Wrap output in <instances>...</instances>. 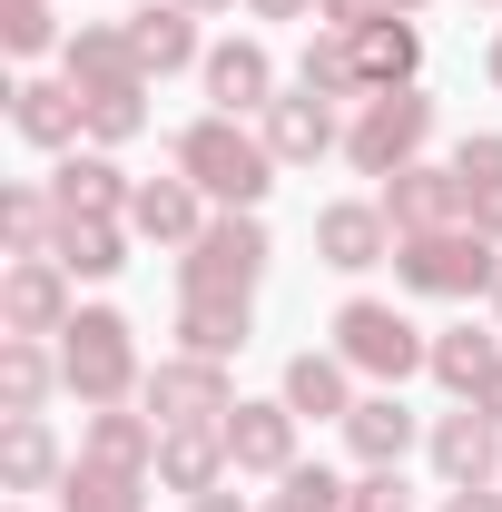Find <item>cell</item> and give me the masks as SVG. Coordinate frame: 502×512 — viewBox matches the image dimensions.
Returning <instances> with one entry per match:
<instances>
[{
	"mask_svg": "<svg viewBox=\"0 0 502 512\" xmlns=\"http://www.w3.org/2000/svg\"><path fill=\"white\" fill-rule=\"evenodd\" d=\"M188 10H197V20H207V10H237V0H188Z\"/></svg>",
	"mask_w": 502,
	"mask_h": 512,
	"instance_id": "43",
	"label": "cell"
},
{
	"mask_svg": "<svg viewBox=\"0 0 502 512\" xmlns=\"http://www.w3.org/2000/svg\"><path fill=\"white\" fill-rule=\"evenodd\" d=\"M296 424H306V414H296L286 394H256V404L237 394V414H227V463L286 483V473H296Z\"/></svg>",
	"mask_w": 502,
	"mask_h": 512,
	"instance_id": "9",
	"label": "cell"
},
{
	"mask_svg": "<svg viewBox=\"0 0 502 512\" xmlns=\"http://www.w3.org/2000/svg\"><path fill=\"white\" fill-rule=\"evenodd\" d=\"M128 50H138L148 79L197 69V60H207V50H197V10H188V0H148V10H128Z\"/></svg>",
	"mask_w": 502,
	"mask_h": 512,
	"instance_id": "21",
	"label": "cell"
},
{
	"mask_svg": "<svg viewBox=\"0 0 502 512\" xmlns=\"http://www.w3.org/2000/svg\"><path fill=\"white\" fill-rule=\"evenodd\" d=\"M79 109H89V148H128L148 128V89H79Z\"/></svg>",
	"mask_w": 502,
	"mask_h": 512,
	"instance_id": "34",
	"label": "cell"
},
{
	"mask_svg": "<svg viewBox=\"0 0 502 512\" xmlns=\"http://www.w3.org/2000/svg\"><path fill=\"white\" fill-rule=\"evenodd\" d=\"M69 266L60 256H10L0 266V335H69Z\"/></svg>",
	"mask_w": 502,
	"mask_h": 512,
	"instance_id": "7",
	"label": "cell"
},
{
	"mask_svg": "<svg viewBox=\"0 0 502 512\" xmlns=\"http://www.w3.org/2000/svg\"><path fill=\"white\" fill-rule=\"evenodd\" d=\"M335 355L365 384H404V375L434 365V335L404 316V306H384V296H345V306H335Z\"/></svg>",
	"mask_w": 502,
	"mask_h": 512,
	"instance_id": "5",
	"label": "cell"
},
{
	"mask_svg": "<svg viewBox=\"0 0 502 512\" xmlns=\"http://www.w3.org/2000/svg\"><path fill=\"white\" fill-rule=\"evenodd\" d=\"M256 20H315V0H247Z\"/></svg>",
	"mask_w": 502,
	"mask_h": 512,
	"instance_id": "39",
	"label": "cell"
},
{
	"mask_svg": "<svg viewBox=\"0 0 502 512\" xmlns=\"http://www.w3.org/2000/svg\"><path fill=\"white\" fill-rule=\"evenodd\" d=\"M384 10H394V0H315V30H345V40H355V30H375Z\"/></svg>",
	"mask_w": 502,
	"mask_h": 512,
	"instance_id": "37",
	"label": "cell"
},
{
	"mask_svg": "<svg viewBox=\"0 0 502 512\" xmlns=\"http://www.w3.org/2000/svg\"><path fill=\"white\" fill-rule=\"evenodd\" d=\"M10 128H20L30 148L69 158V148L89 138V109H79V89H69V79H20V89H10Z\"/></svg>",
	"mask_w": 502,
	"mask_h": 512,
	"instance_id": "19",
	"label": "cell"
},
{
	"mask_svg": "<svg viewBox=\"0 0 502 512\" xmlns=\"http://www.w3.org/2000/svg\"><path fill=\"white\" fill-rule=\"evenodd\" d=\"M266 217L256 207H217L207 227H197V247H178V296H256L266 286Z\"/></svg>",
	"mask_w": 502,
	"mask_h": 512,
	"instance_id": "4",
	"label": "cell"
},
{
	"mask_svg": "<svg viewBox=\"0 0 502 512\" xmlns=\"http://www.w3.org/2000/svg\"><path fill=\"white\" fill-rule=\"evenodd\" d=\"M60 384V345L50 335H0V414H40Z\"/></svg>",
	"mask_w": 502,
	"mask_h": 512,
	"instance_id": "29",
	"label": "cell"
},
{
	"mask_svg": "<svg viewBox=\"0 0 502 512\" xmlns=\"http://www.w3.org/2000/svg\"><path fill=\"white\" fill-rule=\"evenodd\" d=\"M473 404H483V414H493V424H502V365H493V384H483V394H473Z\"/></svg>",
	"mask_w": 502,
	"mask_h": 512,
	"instance_id": "41",
	"label": "cell"
},
{
	"mask_svg": "<svg viewBox=\"0 0 502 512\" xmlns=\"http://www.w3.org/2000/svg\"><path fill=\"white\" fill-rule=\"evenodd\" d=\"M79 463H99V473H158V414H128V404H99L89 424H79Z\"/></svg>",
	"mask_w": 502,
	"mask_h": 512,
	"instance_id": "18",
	"label": "cell"
},
{
	"mask_svg": "<svg viewBox=\"0 0 502 512\" xmlns=\"http://www.w3.org/2000/svg\"><path fill=\"white\" fill-rule=\"evenodd\" d=\"M276 394H286L306 424H345V414H355V365H345L335 345H325V355L306 345V355H286V384H276Z\"/></svg>",
	"mask_w": 502,
	"mask_h": 512,
	"instance_id": "24",
	"label": "cell"
},
{
	"mask_svg": "<svg viewBox=\"0 0 502 512\" xmlns=\"http://www.w3.org/2000/svg\"><path fill=\"white\" fill-rule=\"evenodd\" d=\"M345 512H414V493H404V463H394V473H355Z\"/></svg>",
	"mask_w": 502,
	"mask_h": 512,
	"instance_id": "36",
	"label": "cell"
},
{
	"mask_svg": "<svg viewBox=\"0 0 502 512\" xmlns=\"http://www.w3.org/2000/svg\"><path fill=\"white\" fill-rule=\"evenodd\" d=\"M60 512H148V483L138 473H99V463H69Z\"/></svg>",
	"mask_w": 502,
	"mask_h": 512,
	"instance_id": "33",
	"label": "cell"
},
{
	"mask_svg": "<svg viewBox=\"0 0 502 512\" xmlns=\"http://www.w3.org/2000/svg\"><path fill=\"white\" fill-rule=\"evenodd\" d=\"M168 158H178L197 188H207V207H266V188H276V148H266V128L227 119V109L188 119Z\"/></svg>",
	"mask_w": 502,
	"mask_h": 512,
	"instance_id": "1",
	"label": "cell"
},
{
	"mask_svg": "<svg viewBox=\"0 0 502 512\" xmlns=\"http://www.w3.org/2000/svg\"><path fill=\"white\" fill-rule=\"evenodd\" d=\"M414 444H424V424H414V404H404L394 384L355 394V414H345V453H355L365 473H394V463H404Z\"/></svg>",
	"mask_w": 502,
	"mask_h": 512,
	"instance_id": "15",
	"label": "cell"
},
{
	"mask_svg": "<svg viewBox=\"0 0 502 512\" xmlns=\"http://www.w3.org/2000/svg\"><path fill=\"white\" fill-rule=\"evenodd\" d=\"M296 89H315V99H365L355 40H345V30H315V40H306V60H296Z\"/></svg>",
	"mask_w": 502,
	"mask_h": 512,
	"instance_id": "32",
	"label": "cell"
},
{
	"mask_svg": "<svg viewBox=\"0 0 502 512\" xmlns=\"http://www.w3.org/2000/svg\"><path fill=\"white\" fill-rule=\"evenodd\" d=\"M69 276H119L128 266V217H60V247H50Z\"/></svg>",
	"mask_w": 502,
	"mask_h": 512,
	"instance_id": "30",
	"label": "cell"
},
{
	"mask_svg": "<svg viewBox=\"0 0 502 512\" xmlns=\"http://www.w3.org/2000/svg\"><path fill=\"white\" fill-rule=\"evenodd\" d=\"M197 79H207V99H217L227 119H266V99H276V60H266V40H217V50L197 60Z\"/></svg>",
	"mask_w": 502,
	"mask_h": 512,
	"instance_id": "17",
	"label": "cell"
},
{
	"mask_svg": "<svg viewBox=\"0 0 502 512\" xmlns=\"http://www.w3.org/2000/svg\"><path fill=\"white\" fill-rule=\"evenodd\" d=\"M256 335L247 296H178V355H207V365H237Z\"/></svg>",
	"mask_w": 502,
	"mask_h": 512,
	"instance_id": "23",
	"label": "cell"
},
{
	"mask_svg": "<svg viewBox=\"0 0 502 512\" xmlns=\"http://www.w3.org/2000/svg\"><path fill=\"white\" fill-rule=\"evenodd\" d=\"M60 60H69V89H148V69L128 50V20H79Z\"/></svg>",
	"mask_w": 502,
	"mask_h": 512,
	"instance_id": "22",
	"label": "cell"
},
{
	"mask_svg": "<svg viewBox=\"0 0 502 512\" xmlns=\"http://www.w3.org/2000/svg\"><path fill=\"white\" fill-rule=\"evenodd\" d=\"M483 69H493V89H502V30H493V50H483Z\"/></svg>",
	"mask_w": 502,
	"mask_h": 512,
	"instance_id": "42",
	"label": "cell"
},
{
	"mask_svg": "<svg viewBox=\"0 0 502 512\" xmlns=\"http://www.w3.org/2000/svg\"><path fill=\"white\" fill-rule=\"evenodd\" d=\"M434 148V99L424 89H375V99H355V128H345V168L355 178H394V168H414Z\"/></svg>",
	"mask_w": 502,
	"mask_h": 512,
	"instance_id": "6",
	"label": "cell"
},
{
	"mask_svg": "<svg viewBox=\"0 0 502 512\" xmlns=\"http://www.w3.org/2000/svg\"><path fill=\"white\" fill-rule=\"evenodd\" d=\"M0 237H10V256H50L60 247V197L50 188H0Z\"/></svg>",
	"mask_w": 502,
	"mask_h": 512,
	"instance_id": "31",
	"label": "cell"
},
{
	"mask_svg": "<svg viewBox=\"0 0 502 512\" xmlns=\"http://www.w3.org/2000/svg\"><path fill=\"white\" fill-rule=\"evenodd\" d=\"M0 50H10V60L69 50V40H60V10H50V0H0Z\"/></svg>",
	"mask_w": 502,
	"mask_h": 512,
	"instance_id": "35",
	"label": "cell"
},
{
	"mask_svg": "<svg viewBox=\"0 0 502 512\" xmlns=\"http://www.w3.org/2000/svg\"><path fill=\"white\" fill-rule=\"evenodd\" d=\"M443 512H502V483H453Z\"/></svg>",
	"mask_w": 502,
	"mask_h": 512,
	"instance_id": "38",
	"label": "cell"
},
{
	"mask_svg": "<svg viewBox=\"0 0 502 512\" xmlns=\"http://www.w3.org/2000/svg\"><path fill=\"white\" fill-rule=\"evenodd\" d=\"M453 178H463V227L502 237V128H473L453 148Z\"/></svg>",
	"mask_w": 502,
	"mask_h": 512,
	"instance_id": "28",
	"label": "cell"
},
{
	"mask_svg": "<svg viewBox=\"0 0 502 512\" xmlns=\"http://www.w3.org/2000/svg\"><path fill=\"white\" fill-rule=\"evenodd\" d=\"M315 256H325L335 276L394 266V217H384V197H335V207H315Z\"/></svg>",
	"mask_w": 502,
	"mask_h": 512,
	"instance_id": "10",
	"label": "cell"
},
{
	"mask_svg": "<svg viewBox=\"0 0 502 512\" xmlns=\"http://www.w3.org/2000/svg\"><path fill=\"white\" fill-rule=\"evenodd\" d=\"M0 483H10V493L69 483V453H60V434H50L40 414H0Z\"/></svg>",
	"mask_w": 502,
	"mask_h": 512,
	"instance_id": "25",
	"label": "cell"
},
{
	"mask_svg": "<svg viewBox=\"0 0 502 512\" xmlns=\"http://www.w3.org/2000/svg\"><path fill=\"white\" fill-rule=\"evenodd\" d=\"M394 286H404V296H434V306H473V296L502 286V237H483V227L394 237Z\"/></svg>",
	"mask_w": 502,
	"mask_h": 512,
	"instance_id": "2",
	"label": "cell"
},
{
	"mask_svg": "<svg viewBox=\"0 0 502 512\" xmlns=\"http://www.w3.org/2000/svg\"><path fill=\"white\" fill-rule=\"evenodd\" d=\"M493 365H502V325H443V335H434V365H424V375H434L453 404H473V394L493 384Z\"/></svg>",
	"mask_w": 502,
	"mask_h": 512,
	"instance_id": "26",
	"label": "cell"
},
{
	"mask_svg": "<svg viewBox=\"0 0 502 512\" xmlns=\"http://www.w3.org/2000/svg\"><path fill=\"white\" fill-rule=\"evenodd\" d=\"M384 217H394V237H424V227H463V178H453V158H414V168H394L384 178Z\"/></svg>",
	"mask_w": 502,
	"mask_h": 512,
	"instance_id": "12",
	"label": "cell"
},
{
	"mask_svg": "<svg viewBox=\"0 0 502 512\" xmlns=\"http://www.w3.org/2000/svg\"><path fill=\"white\" fill-rule=\"evenodd\" d=\"M138 404L158 424H227L237 414V384H227V365H207V355H168L158 375L138 384Z\"/></svg>",
	"mask_w": 502,
	"mask_h": 512,
	"instance_id": "8",
	"label": "cell"
},
{
	"mask_svg": "<svg viewBox=\"0 0 502 512\" xmlns=\"http://www.w3.org/2000/svg\"><path fill=\"white\" fill-rule=\"evenodd\" d=\"M237 463H227V424H158V483L197 503V493H217Z\"/></svg>",
	"mask_w": 502,
	"mask_h": 512,
	"instance_id": "16",
	"label": "cell"
},
{
	"mask_svg": "<svg viewBox=\"0 0 502 512\" xmlns=\"http://www.w3.org/2000/svg\"><path fill=\"white\" fill-rule=\"evenodd\" d=\"M10 512H30V503H10Z\"/></svg>",
	"mask_w": 502,
	"mask_h": 512,
	"instance_id": "46",
	"label": "cell"
},
{
	"mask_svg": "<svg viewBox=\"0 0 502 512\" xmlns=\"http://www.w3.org/2000/svg\"><path fill=\"white\" fill-rule=\"evenodd\" d=\"M394 10H404V20H414V10H434V0H394Z\"/></svg>",
	"mask_w": 502,
	"mask_h": 512,
	"instance_id": "44",
	"label": "cell"
},
{
	"mask_svg": "<svg viewBox=\"0 0 502 512\" xmlns=\"http://www.w3.org/2000/svg\"><path fill=\"white\" fill-rule=\"evenodd\" d=\"M493 325H502V286H493Z\"/></svg>",
	"mask_w": 502,
	"mask_h": 512,
	"instance_id": "45",
	"label": "cell"
},
{
	"mask_svg": "<svg viewBox=\"0 0 502 512\" xmlns=\"http://www.w3.org/2000/svg\"><path fill=\"white\" fill-rule=\"evenodd\" d=\"M50 197H60V217H128L138 178H128L109 148H79V158H60V168H50Z\"/></svg>",
	"mask_w": 502,
	"mask_h": 512,
	"instance_id": "20",
	"label": "cell"
},
{
	"mask_svg": "<svg viewBox=\"0 0 502 512\" xmlns=\"http://www.w3.org/2000/svg\"><path fill=\"white\" fill-rule=\"evenodd\" d=\"M355 69H365V99H375V89H414V69H424V30H414L404 10H384L375 30H355Z\"/></svg>",
	"mask_w": 502,
	"mask_h": 512,
	"instance_id": "27",
	"label": "cell"
},
{
	"mask_svg": "<svg viewBox=\"0 0 502 512\" xmlns=\"http://www.w3.org/2000/svg\"><path fill=\"white\" fill-rule=\"evenodd\" d=\"M197 227H207V188H197L188 168L138 178V197H128V237H148V247H197Z\"/></svg>",
	"mask_w": 502,
	"mask_h": 512,
	"instance_id": "13",
	"label": "cell"
},
{
	"mask_svg": "<svg viewBox=\"0 0 502 512\" xmlns=\"http://www.w3.org/2000/svg\"><path fill=\"white\" fill-rule=\"evenodd\" d=\"M424 453H434L443 483H502V424L483 414V404L434 414V424H424Z\"/></svg>",
	"mask_w": 502,
	"mask_h": 512,
	"instance_id": "11",
	"label": "cell"
},
{
	"mask_svg": "<svg viewBox=\"0 0 502 512\" xmlns=\"http://www.w3.org/2000/svg\"><path fill=\"white\" fill-rule=\"evenodd\" d=\"M188 512H256V503H247V493H227V483H217V493H197Z\"/></svg>",
	"mask_w": 502,
	"mask_h": 512,
	"instance_id": "40",
	"label": "cell"
},
{
	"mask_svg": "<svg viewBox=\"0 0 502 512\" xmlns=\"http://www.w3.org/2000/svg\"><path fill=\"white\" fill-rule=\"evenodd\" d=\"M60 384L99 414V404H128L138 384H148V365H138V325L119 316V306H79L60 335Z\"/></svg>",
	"mask_w": 502,
	"mask_h": 512,
	"instance_id": "3",
	"label": "cell"
},
{
	"mask_svg": "<svg viewBox=\"0 0 502 512\" xmlns=\"http://www.w3.org/2000/svg\"><path fill=\"white\" fill-rule=\"evenodd\" d=\"M256 128H266L276 168H315L325 148H345V128H335V99H315V89H276Z\"/></svg>",
	"mask_w": 502,
	"mask_h": 512,
	"instance_id": "14",
	"label": "cell"
}]
</instances>
